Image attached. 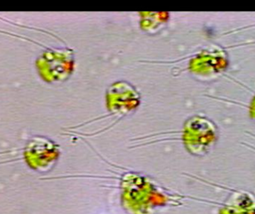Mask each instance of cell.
<instances>
[{"label":"cell","instance_id":"6da1fadb","mask_svg":"<svg viewBox=\"0 0 255 214\" xmlns=\"http://www.w3.org/2000/svg\"><path fill=\"white\" fill-rule=\"evenodd\" d=\"M220 214H255V197L247 191H235L229 196Z\"/></svg>","mask_w":255,"mask_h":214}]
</instances>
